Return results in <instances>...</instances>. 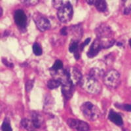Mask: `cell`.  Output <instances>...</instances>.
Listing matches in <instances>:
<instances>
[{"label":"cell","instance_id":"cell-1","mask_svg":"<svg viewBox=\"0 0 131 131\" xmlns=\"http://www.w3.org/2000/svg\"><path fill=\"white\" fill-rule=\"evenodd\" d=\"M97 39L100 41L102 49H108L115 44V40L113 38V31L108 25L101 24L95 30Z\"/></svg>","mask_w":131,"mask_h":131},{"label":"cell","instance_id":"cell-2","mask_svg":"<svg viewBox=\"0 0 131 131\" xmlns=\"http://www.w3.org/2000/svg\"><path fill=\"white\" fill-rule=\"evenodd\" d=\"M81 88L90 94H98L102 90L101 84L98 80L88 75L83 77L80 83Z\"/></svg>","mask_w":131,"mask_h":131},{"label":"cell","instance_id":"cell-3","mask_svg":"<svg viewBox=\"0 0 131 131\" xmlns=\"http://www.w3.org/2000/svg\"><path fill=\"white\" fill-rule=\"evenodd\" d=\"M81 110L84 116L90 121H96L100 117L101 113L98 107L92 103L86 102L81 106Z\"/></svg>","mask_w":131,"mask_h":131},{"label":"cell","instance_id":"cell-4","mask_svg":"<svg viewBox=\"0 0 131 131\" xmlns=\"http://www.w3.org/2000/svg\"><path fill=\"white\" fill-rule=\"evenodd\" d=\"M103 81L108 88L116 89L121 83V76L117 70H111L105 73Z\"/></svg>","mask_w":131,"mask_h":131},{"label":"cell","instance_id":"cell-5","mask_svg":"<svg viewBox=\"0 0 131 131\" xmlns=\"http://www.w3.org/2000/svg\"><path fill=\"white\" fill-rule=\"evenodd\" d=\"M33 19L37 29L41 31H45L51 28V23L45 15L36 13L33 15Z\"/></svg>","mask_w":131,"mask_h":131},{"label":"cell","instance_id":"cell-6","mask_svg":"<svg viewBox=\"0 0 131 131\" xmlns=\"http://www.w3.org/2000/svg\"><path fill=\"white\" fill-rule=\"evenodd\" d=\"M73 14V7L72 5L68 3L64 7L58 10L57 12V17L59 20L63 23H66L71 20Z\"/></svg>","mask_w":131,"mask_h":131},{"label":"cell","instance_id":"cell-7","mask_svg":"<svg viewBox=\"0 0 131 131\" xmlns=\"http://www.w3.org/2000/svg\"><path fill=\"white\" fill-rule=\"evenodd\" d=\"M14 20L20 30H25L28 23V18L22 9H17L14 13Z\"/></svg>","mask_w":131,"mask_h":131},{"label":"cell","instance_id":"cell-8","mask_svg":"<svg viewBox=\"0 0 131 131\" xmlns=\"http://www.w3.org/2000/svg\"><path fill=\"white\" fill-rule=\"evenodd\" d=\"M66 123L70 128L77 131H89L90 130L89 124L79 119L70 118L67 119Z\"/></svg>","mask_w":131,"mask_h":131},{"label":"cell","instance_id":"cell-9","mask_svg":"<svg viewBox=\"0 0 131 131\" xmlns=\"http://www.w3.org/2000/svg\"><path fill=\"white\" fill-rule=\"evenodd\" d=\"M68 73V79L73 85H77L78 84L80 85L83 76H82L81 72L75 67H71L66 69Z\"/></svg>","mask_w":131,"mask_h":131},{"label":"cell","instance_id":"cell-10","mask_svg":"<svg viewBox=\"0 0 131 131\" xmlns=\"http://www.w3.org/2000/svg\"><path fill=\"white\" fill-rule=\"evenodd\" d=\"M74 92V85L69 80L62 82V93L66 100L72 98Z\"/></svg>","mask_w":131,"mask_h":131},{"label":"cell","instance_id":"cell-11","mask_svg":"<svg viewBox=\"0 0 131 131\" xmlns=\"http://www.w3.org/2000/svg\"><path fill=\"white\" fill-rule=\"evenodd\" d=\"M102 49V47L100 41L98 39H95L94 42L92 43L90 49H89L88 52L86 53V55L89 58H93L99 53V52L101 51Z\"/></svg>","mask_w":131,"mask_h":131},{"label":"cell","instance_id":"cell-12","mask_svg":"<svg viewBox=\"0 0 131 131\" xmlns=\"http://www.w3.org/2000/svg\"><path fill=\"white\" fill-rule=\"evenodd\" d=\"M108 119L110 121L119 127H121L123 125V120L121 115L116 112H114L113 110H110L109 112Z\"/></svg>","mask_w":131,"mask_h":131},{"label":"cell","instance_id":"cell-13","mask_svg":"<svg viewBox=\"0 0 131 131\" xmlns=\"http://www.w3.org/2000/svg\"><path fill=\"white\" fill-rule=\"evenodd\" d=\"M31 120L32 121L35 128H39L44 122V119L42 115L36 112H31Z\"/></svg>","mask_w":131,"mask_h":131},{"label":"cell","instance_id":"cell-14","mask_svg":"<svg viewBox=\"0 0 131 131\" xmlns=\"http://www.w3.org/2000/svg\"><path fill=\"white\" fill-rule=\"evenodd\" d=\"M63 68H64V65H63L62 62L60 60H56L53 66L50 68V72H51V75L55 77L60 71L64 70Z\"/></svg>","mask_w":131,"mask_h":131},{"label":"cell","instance_id":"cell-15","mask_svg":"<svg viewBox=\"0 0 131 131\" xmlns=\"http://www.w3.org/2000/svg\"><path fill=\"white\" fill-rule=\"evenodd\" d=\"M105 75L104 71L102 69L98 68H93L90 70L89 75L92 77L94 79L98 80L102 78H104Z\"/></svg>","mask_w":131,"mask_h":131},{"label":"cell","instance_id":"cell-16","mask_svg":"<svg viewBox=\"0 0 131 131\" xmlns=\"http://www.w3.org/2000/svg\"><path fill=\"white\" fill-rule=\"evenodd\" d=\"M79 45L78 44V41L76 40H72L71 43L69 46V51L71 53L74 54V56L77 60L79 58Z\"/></svg>","mask_w":131,"mask_h":131},{"label":"cell","instance_id":"cell-17","mask_svg":"<svg viewBox=\"0 0 131 131\" xmlns=\"http://www.w3.org/2000/svg\"><path fill=\"white\" fill-rule=\"evenodd\" d=\"M20 126L24 129L27 130L28 131L34 130V126L33 124L31 119H23L20 121Z\"/></svg>","mask_w":131,"mask_h":131},{"label":"cell","instance_id":"cell-18","mask_svg":"<svg viewBox=\"0 0 131 131\" xmlns=\"http://www.w3.org/2000/svg\"><path fill=\"white\" fill-rule=\"evenodd\" d=\"M94 6L100 13H105L107 10V5L105 1H96Z\"/></svg>","mask_w":131,"mask_h":131},{"label":"cell","instance_id":"cell-19","mask_svg":"<svg viewBox=\"0 0 131 131\" xmlns=\"http://www.w3.org/2000/svg\"><path fill=\"white\" fill-rule=\"evenodd\" d=\"M47 87L49 89H55L59 87L60 85H62V82L59 79L54 78V79H52L51 80H49L47 82Z\"/></svg>","mask_w":131,"mask_h":131},{"label":"cell","instance_id":"cell-20","mask_svg":"<svg viewBox=\"0 0 131 131\" xmlns=\"http://www.w3.org/2000/svg\"><path fill=\"white\" fill-rule=\"evenodd\" d=\"M70 31L72 34H73L75 36V37H77V40L78 41V39H79V37H81L82 36V28L79 25H74L72 26L71 28H70Z\"/></svg>","mask_w":131,"mask_h":131},{"label":"cell","instance_id":"cell-21","mask_svg":"<svg viewBox=\"0 0 131 131\" xmlns=\"http://www.w3.org/2000/svg\"><path fill=\"white\" fill-rule=\"evenodd\" d=\"M68 3H70V2H68V1H53L52 5L54 6V7L59 10Z\"/></svg>","mask_w":131,"mask_h":131},{"label":"cell","instance_id":"cell-22","mask_svg":"<svg viewBox=\"0 0 131 131\" xmlns=\"http://www.w3.org/2000/svg\"><path fill=\"white\" fill-rule=\"evenodd\" d=\"M2 131H13L10 121L7 118H5L2 125Z\"/></svg>","mask_w":131,"mask_h":131},{"label":"cell","instance_id":"cell-23","mask_svg":"<svg viewBox=\"0 0 131 131\" xmlns=\"http://www.w3.org/2000/svg\"><path fill=\"white\" fill-rule=\"evenodd\" d=\"M33 52L36 56H41L43 54V49L38 43H35L33 45Z\"/></svg>","mask_w":131,"mask_h":131},{"label":"cell","instance_id":"cell-24","mask_svg":"<svg viewBox=\"0 0 131 131\" xmlns=\"http://www.w3.org/2000/svg\"><path fill=\"white\" fill-rule=\"evenodd\" d=\"M115 106L117 108L121 109L127 112H131V104H115Z\"/></svg>","mask_w":131,"mask_h":131},{"label":"cell","instance_id":"cell-25","mask_svg":"<svg viewBox=\"0 0 131 131\" xmlns=\"http://www.w3.org/2000/svg\"><path fill=\"white\" fill-rule=\"evenodd\" d=\"M22 3L26 6H34L39 3V1H37V0H26V1H23Z\"/></svg>","mask_w":131,"mask_h":131},{"label":"cell","instance_id":"cell-26","mask_svg":"<svg viewBox=\"0 0 131 131\" xmlns=\"http://www.w3.org/2000/svg\"><path fill=\"white\" fill-rule=\"evenodd\" d=\"M34 80H30L28 81H27L26 83V91L27 92H30L32 89L33 86H34Z\"/></svg>","mask_w":131,"mask_h":131},{"label":"cell","instance_id":"cell-27","mask_svg":"<svg viewBox=\"0 0 131 131\" xmlns=\"http://www.w3.org/2000/svg\"><path fill=\"white\" fill-rule=\"evenodd\" d=\"M123 14L125 15H128L131 14V2L128 5H125L123 9Z\"/></svg>","mask_w":131,"mask_h":131},{"label":"cell","instance_id":"cell-28","mask_svg":"<svg viewBox=\"0 0 131 131\" xmlns=\"http://www.w3.org/2000/svg\"><path fill=\"white\" fill-rule=\"evenodd\" d=\"M90 41H91V38H87L83 43H82L81 44L79 45V50H80V51H82V50L85 48V47L89 43Z\"/></svg>","mask_w":131,"mask_h":131},{"label":"cell","instance_id":"cell-29","mask_svg":"<svg viewBox=\"0 0 131 131\" xmlns=\"http://www.w3.org/2000/svg\"><path fill=\"white\" fill-rule=\"evenodd\" d=\"M2 61H3V64L6 66H7V67H9V68L13 67V63L10 62L9 61H8L7 58H3V59H2Z\"/></svg>","mask_w":131,"mask_h":131},{"label":"cell","instance_id":"cell-30","mask_svg":"<svg viewBox=\"0 0 131 131\" xmlns=\"http://www.w3.org/2000/svg\"><path fill=\"white\" fill-rule=\"evenodd\" d=\"M68 34V30L66 27H64L63 28H62L60 30V34L63 36H67Z\"/></svg>","mask_w":131,"mask_h":131},{"label":"cell","instance_id":"cell-31","mask_svg":"<svg viewBox=\"0 0 131 131\" xmlns=\"http://www.w3.org/2000/svg\"><path fill=\"white\" fill-rule=\"evenodd\" d=\"M96 1H86V3L89 4L90 5H94Z\"/></svg>","mask_w":131,"mask_h":131},{"label":"cell","instance_id":"cell-32","mask_svg":"<svg viewBox=\"0 0 131 131\" xmlns=\"http://www.w3.org/2000/svg\"><path fill=\"white\" fill-rule=\"evenodd\" d=\"M129 45H130V47H131V39L129 40Z\"/></svg>","mask_w":131,"mask_h":131},{"label":"cell","instance_id":"cell-33","mask_svg":"<svg viewBox=\"0 0 131 131\" xmlns=\"http://www.w3.org/2000/svg\"><path fill=\"white\" fill-rule=\"evenodd\" d=\"M32 131H35V130H32Z\"/></svg>","mask_w":131,"mask_h":131}]
</instances>
